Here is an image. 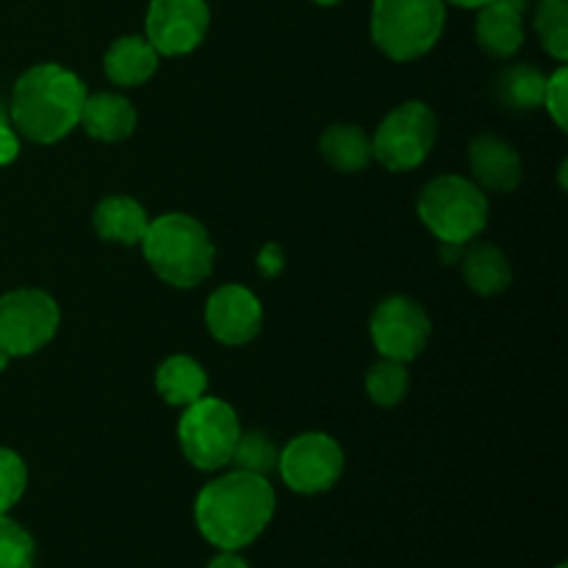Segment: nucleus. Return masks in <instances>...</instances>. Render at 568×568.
Instances as JSON below:
<instances>
[{
  "label": "nucleus",
  "instance_id": "obj_1",
  "mask_svg": "<svg viewBox=\"0 0 568 568\" xmlns=\"http://www.w3.org/2000/svg\"><path fill=\"white\" fill-rule=\"evenodd\" d=\"M275 505V488L264 475L233 469L200 488L194 521L211 547L239 552L270 527Z\"/></svg>",
  "mask_w": 568,
  "mask_h": 568
},
{
  "label": "nucleus",
  "instance_id": "obj_2",
  "mask_svg": "<svg viewBox=\"0 0 568 568\" xmlns=\"http://www.w3.org/2000/svg\"><path fill=\"white\" fill-rule=\"evenodd\" d=\"M87 94V83L72 70L37 64L17 78L9 122L28 142L55 144L78 128Z\"/></svg>",
  "mask_w": 568,
  "mask_h": 568
},
{
  "label": "nucleus",
  "instance_id": "obj_3",
  "mask_svg": "<svg viewBox=\"0 0 568 568\" xmlns=\"http://www.w3.org/2000/svg\"><path fill=\"white\" fill-rule=\"evenodd\" d=\"M144 261L164 283L175 288H194L214 270L216 250L203 222L172 211L150 220L142 242Z\"/></svg>",
  "mask_w": 568,
  "mask_h": 568
},
{
  "label": "nucleus",
  "instance_id": "obj_4",
  "mask_svg": "<svg viewBox=\"0 0 568 568\" xmlns=\"http://www.w3.org/2000/svg\"><path fill=\"white\" fill-rule=\"evenodd\" d=\"M416 211L438 244L466 247L488 225V197L475 181L460 175L433 178L422 189Z\"/></svg>",
  "mask_w": 568,
  "mask_h": 568
},
{
  "label": "nucleus",
  "instance_id": "obj_5",
  "mask_svg": "<svg viewBox=\"0 0 568 568\" xmlns=\"http://www.w3.org/2000/svg\"><path fill=\"white\" fill-rule=\"evenodd\" d=\"M447 26L444 0H375L372 39L394 61H416L430 53Z\"/></svg>",
  "mask_w": 568,
  "mask_h": 568
},
{
  "label": "nucleus",
  "instance_id": "obj_6",
  "mask_svg": "<svg viewBox=\"0 0 568 568\" xmlns=\"http://www.w3.org/2000/svg\"><path fill=\"white\" fill-rule=\"evenodd\" d=\"M239 436H242V422L233 405L209 394L186 405L178 422L183 458L200 471H220L231 466Z\"/></svg>",
  "mask_w": 568,
  "mask_h": 568
},
{
  "label": "nucleus",
  "instance_id": "obj_7",
  "mask_svg": "<svg viewBox=\"0 0 568 568\" xmlns=\"http://www.w3.org/2000/svg\"><path fill=\"white\" fill-rule=\"evenodd\" d=\"M438 139V120L422 100H408L383 116L372 136L375 161L388 172H410L425 164Z\"/></svg>",
  "mask_w": 568,
  "mask_h": 568
},
{
  "label": "nucleus",
  "instance_id": "obj_8",
  "mask_svg": "<svg viewBox=\"0 0 568 568\" xmlns=\"http://www.w3.org/2000/svg\"><path fill=\"white\" fill-rule=\"evenodd\" d=\"M59 325V303L42 288H14L0 297V349L11 358H26L48 347Z\"/></svg>",
  "mask_w": 568,
  "mask_h": 568
},
{
  "label": "nucleus",
  "instance_id": "obj_9",
  "mask_svg": "<svg viewBox=\"0 0 568 568\" xmlns=\"http://www.w3.org/2000/svg\"><path fill=\"white\" fill-rule=\"evenodd\" d=\"M344 466H347V458H344L342 444L327 433L294 436L277 458L281 480L294 494H305V497L331 491L342 480Z\"/></svg>",
  "mask_w": 568,
  "mask_h": 568
},
{
  "label": "nucleus",
  "instance_id": "obj_10",
  "mask_svg": "<svg viewBox=\"0 0 568 568\" xmlns=\"http://www.w3.org/2000/svg\"><path fill=\"white\" fill-rule=\"evenodd\" d=\"M369 333L381 358L408 361L419 358L430 342V316L416 300L394 294L375 308L369 320Z\"/></svg>",
  "mask_w": 568,
  "mask_h": 568
},
{
  "label": "nucleus",
  "instance_id": "obj_11",
  "mask_svg": "<svg viewBox=\"0 0 568 568\" xmlns=\"http://www.w3.org/2000/svg\"><path fill=\"white\" fill-rule=\"evenodd\" d=\"M209 26V0H150L144 37L159 55H186L203 44Z\"/></svg>",
  "mask_w": 568,
  "mask_h": 568
},
{
  "label": "nucleus",
  "instance_id": "obj_12",
  "mask_svg": "<svg viewBox=\"0 0 568 568\" xmlns=\"http://www.w3.org/2000/svg\"><path fill=\"white\" fill-rule=\"evenodd\" d=\"M264 325V305L258 294L242 283H225L205 303V327L211 336L227 347L250 344Z\"/></svg>",
  "mask_w": 568,
  "mask_h": 568
},
{
  "label": "nucleus",
  "instance_id": "obj_13",
  "mask_svg": "<svg viewBox=\"0 0 568 568\" xmlns=\"http://www.w3.org/2000/svg\"><path fill=\"white\" fill-rule=\"evenodd\" d=\"M530 0H488L477 9V44L494 59H510L525 44V11Z\"/></svg>",
  "mask_w": 568,
  "mask_h": 568
},
{
  "label": "nucleus",
  "instance_id": "obj_14",
  "mask_svg": "<svg viewBox=\"0 0 568 568\" xmlns=\"http://www.w3.org/2000/svg\"><path fill=\"white\" fill-rule=\"evenodd\" d=\"M471 181L488 192H514L521 183V155L508 139L497 133H480L469 144Z\"/></svg>",
  "mask_w": 568,
  "mask_h": 568
},
{
  "label": "nucleus",
  "instance_id": "obj_15",
  "mask_svg": "<svg viewBox=\"0 0 568 568\" xmlns=\"http://www.w3.org/2000/svg\"><path fill=\"white\" fill-rule=\"evenodd\" d=\"M159 50L148 42V37L128 33L111 42V48L103 55V70L111 83L116 87H142L159 70Z\"/></svg>",
  "mask_w": 568,
  "mask_h": 568
},
{
  "label": "nucleus",
  "instance_id": "obj_16",
  "mask_svg": "<svg viewBox=\"0 0 568 568\" xmlns=\"http://www.w3.org/2000/svg\"><path fill=\"white\" fill-rule=\"evenodd\" d=\"M78 125L98 142H122L136 131V109L116 92L87 94Z\"/></svg>",
  "mask_w": 568,
  "mask_h": 568
},
{
  "label": "nucleus",
  "instance_id": "obj_17",
  "mask_svg": "<svg viewBox=\"0 0 568 568\" xmlns=\"http://www.w3.org/2000/svg\"><path fill=\"white\" fill-rule=\"evenodd\" d=\"M92 225L103 242L136 247L148 231L150 216L139 200L128 197V194H111L94 205Z\"/></svg>",
  "mask_w": 568,
  "mask_h": 568
},
{
  "label": "nucleus",
  "instance_id": "obj_18",
  "mask_svg": "<svg viewBox=\"0 0 568 568\" xmlns=\"http://www.w3.org/2000/svg\"><path fill=\"white\" fill-rule=\"evenodd\" d=\"M155 392L161 394V399L166 405L186 408V405L205 397V392H209V375H205L203 364L194 361L192 355H170L155 369Z\"/></svg>",
  "mask_w": 568,
  "mask_h": 568
},
{
  "label": "nucleus",
  "instance_id": "obj_19",
  "mask_svg": "<svg viewBox=\"0 0 568 568\" xmlns=\"http://www.w3.org/2000/svg\"><path fill=\"white\" fill-rule=\"evenodd\" d=\"M464 261V277L469 283V288L480 297H494V294H503L505 288L514 281V270H510V261L497 244L488 242H469V250L460 255Z\"/></svg>",
  "mask_w": 568,
  "mask_h": 568
},
{
  "label": "nucleus",
  "instance_id": "obj_20",
  "mask_svg": "<svg viewBox=\"0 0 568 568\" xmlns=\"http://www.w3.org/2000/svg\"><path fill=\"white\" fill-rule=\"evenodd\" d=\"M320 153L336 172H364L375 161L372 136L361 125H331L320 136Z\"/></svg>",
  "mask_w": 568,
  "mask_h": 568
},
{
  "label": "nucleus",
  "instance_id": "obj_21",
  "mask_svg": "<svg viewBox=\"0 0 568 568\" xmlns=\"http://www.w3.org/2000/svg\"><path fill=\"white\" fill-rule=\"evenodd\" d=\"M547 75L530 64H516L505 70L497 81V94L508 109L536 111L544 105Z\"/></svg>",
  "mask_w": 568,
  "mask_h": 568
},
{
  "label": "nucleus",
  "instance_id": "obj_22",
  "mask_svg": "<svg viewBox=\"0 0 568 568\" xmlns=\"http://www.w3.org/2000/svg\"><path fill=\"white\" fill-rule=\"evenodd\" d=\"M364 386L372 403L381 405V408H394V405L403 403L405 394H408V366H405L403 361L381 358L377 364L369 366Z\"/></svg>",
  "mask_w": 568,
  "mask_h": 568
},
{
  "label": "nucleus",
  "instance_id": "obj_23",
  "mask_svg": "<svg viewBox=\"0 0 568 568\" xmlns=\"http://www.w3.org/2000/svg\"><path fill=\"white\" fill-rule=\"evenodd\" d=\"M532 26L541 48L564 64L568 59V0H538Z\"/></svg>",
  "mask_w": 568,
  "mask_h": 568
},
{
  "label": "nucleus",
  "instance_id": "obj_24",
  "mask_svg": "<svg viewBox=\"0 0 568 568\" xmlns=\"http://www.w3.org/2000/svg\"><path fill=\"white\" fill-rule=\"evenodd\" d=\"M277 458H281V449L275 447L266 433H244L239 436L236 449H233V469L242 471H253V475H270V471L277 469Z\"/></svg>",
  "mask_w": 568,
  "mask_h": 568
},
{
  "label": "nucleus",
  "instance_id": "obj_25",
  "mask_svg": "<svg viewBox=\"0 0 568 568\" xmlns=\"http://www.w3.org/2000/svg\"><path fill=\"white\" fill-rule=\"evenodd\" d=\"M37 544L33 536L14 519L0 514V568H33Z\"/></svg>",
  "mask_w": 568,
  "mask_h": 568
},
{
  "label": "nucleus",
  "instance_id": "obj_26",
  "mask_svg": "<svg viewBox=\"0 0 568 568\" xmlns=\"http://www.w3.org/2000/svg\"><path fill=\"white\" fill-rule=\"evenodd\" d=\"M28 488L26 460L14 449L0 447V514H9Z\"/></svg>",
  "mask_w": 568,
  "mask_h": 568
},
{
  "label": "nucleus",
  "instance_id": "obj_27",
  "mask_svg": "<svg viewBox=\"0 0 568 568\" xmlns=\"http://www.w3.org/2000/svg\"><path fill=\"white\" fill-rule=\"evenodd\" d=\"M544 109L552 116L560 131H568V70L560 64L552 75H547V89H544Z\"/></svg>",
  "mask_w": 568,
  "mask_h": 568
},
{
  "label": "nucleus",
  "instance_id": "obj_28",
  "mask_svg": "<svg viewBox=\"0 0 568 568\" xmlns=\"http://www.w3.org/2000/svg\"><path fill=\"white\" fill-rule=\"evenodd\" d=\"M20 155V133L14 131L11 122L0 125V166L11 164Z\"/></svg>",
  "mask_w": 568,
  "mask_h": 568
},
{
  "label": "nucleus",
  "instance_id": "obj_29",
  "mask_svg": "<svg viewBox=\"0 0 568 568\" xmlns=\"http://www.w3.org/2000/svg\"><path fill=\"white\" fill-rule=\"evenodd\" d=\"M258 270L270 277L283 270V250L277 244H266L264 253L258 255Z\"/></svg>",
  "mask_w": 568,
  "mask_h": 568
},
{
  "label": "nucleus",
  "instance_id": "obj_30",
  "mask_svg": "<svg viewBox=\"0 0 568 568\" xmlns=\"http://www.w3.org/2000/svg\"><path fill=\"white\" fill-rule=\"evenodd\" d=\"M205 568H250V566H247V560L239 558V552H222V555H216V558L211 560Z\"/></svg>",
  "mask_w": 568,
  "mask_h": 568
},
{
  "label": "nucleus",
  "instance_id": "obj_31",
  "mask_svg": "<svg viewBox=\"0 0 568 568\" xmlns=\"http://www.w3.org/2000/svg\"><path fill=\"white\" fill-rule=\"evenodd\" d=\"M444 3L460 6V9H480V6H486L488 0H444Z\"/></svg>",
  "mask_w": 568,
  "mask_h": 568
},
{
  "label": "nucleus",
  "instance_id": "obj_32",
  "mask_svg": "<svg viewBox=\"0 0 568 568\" xmlns=\"http://www.w3.org/2000/svg\"><path fill=\"white\" fill-rule=\"evenodd\" d=\"M9 361H11V355H9V353H3V349H0V372H3L6 366H9Z\"/></svg>",
  "mask_w": 568,
  "mask_h": 568
},
{
  "label": "nucleus",
  "instance_id": "obj_33",
  "mask_svg": "<svg viewBox=\"0 0 568 568\" xmlns=\"http://www.w3.org/2000/svg\"><path fill=\"white\" fill-rule=\"evenodd\" d=\"M314 3L316 6H338V3H342V0H314Z\"/></svg>",
  "mask_w": 568,
  "mask_h": 568
},
{
  "label": "nucleus",
  "instance_id": "obj_34",
  "mask_svg": "<svg viewBox=\"0 0 568 568\" xmlns=\"http://www.w3.org/2000/svg\"><path fill=\"white\" fill-rule=\"evenodd\" d=\"M6 122H9V114H6V111L0 109V125H6Z\"/></svg>",
  "mask_w": 568,
  "mask_h": 568
},
{
  "label": "nucleus",
  "instance_id": "obj_35",
  "mask_svg": "<svg viewBox=\"0 0 568 568\" xmlns=\"http://www.w3.org/2000/svg\"><path fill=\"white\" fill-rule=\"evenodd\" d=\"M555 568H568V566H566V564H560V566H555Z\"/></svg>",
  "mask_w": 568,
  "mask_h": 568
}]
</instances>
